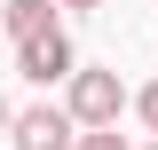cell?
Returning <instances> with one entry per match:
<instances>
[{
  "label": "cell",
  "mask_w": 158,
  "mask_h": 150,
  "mask_svg": "<svg viewBox=\"0 0 158 150\" xmlns=\"http://www.w3.org/2000/svg\"><path fill=\"white\" fill-rule=\"evenodd\" d=\"M56 8H103V0H56Z\"/></svg>",
  "instance_id": "cell-8"
},
{
  "label": "cell",
  "mask_w": 158,
  "mask_h": 150,
  "mask_svg": "<svg viewBox=\"0 0 158 150\" xmlns=\"http://www.w3.org/2000/svg\"><path fill=\"white\" fill-rule=\"evenodd\" d=\"M16 71L32 79V87H56V79H71V71H79V48H71V32H63V24H48V32L16 40Z\"/></svg>",
  "instance_id": "cell-2"
},
{
  "label": "cell",
  "mask_w": 158,
  "mask_h": 150,
  "mask_svg": "<svg viewBox=\"0 0 158 150\" xmlns=\"http://www.w3.org/2000/svg\"><path fill=\"white\" fill-rule=\"evenodd\" d=\"M142 150H158V142H142Z\"/></svg>",
  "instance_id": "cell-9"
},
{
  "label": "cell",
  "mask_w": 158,
  "mask_h": 150,
  "mask_svg": "<svg viewBox=\"0 0 158 150\" xmlns=\"http://www.w3.org/2000/svg\"><path fill=\"white\" fill-rule=\"evenodd\" d=\"M71 111H63V103H32V111H16L8 119V142L16 150H71Z\"/></svg>",
  "instance_id": "cell-3"
},
{
  "label": "cell",
  "mask_w": 158,
  "mask_h": 150,
  "mask_svg": "<svg viewBox=\"0 0 158 150\" xmlns=\"http://www.w3.org/2000/svg\"><path fill=\"white\" fill-rule=\"evenodd\" d=\"M63 111H71V127H118V111H127V87H118V71H95V63H79L71 79H63Z\"/></svg>",
  "instance_id": "cell-1"
},
{
  "label": "cell",
  "mask_w": 158,
  "mask_h": 150,
  "mask_svg": "<svg viewBox=\"0 0 158 150\" xmlns=\"http://www.w3.org/2000/svg\"><path fill=\"white\" fill-rule=\"evenodd\" d=\"M8 119H16V103H8V87H0V134H8Z\"/></svg>",
  "instance_id": "cell-7"
},
{
  "label": "cell",
  "mask_w": 158,
  "mask_h": 150,
  "mask_svg": "<svg viewBox=\"0 0 158 150\" xmlns=\"http://www.w3.org/2000/svg\"><path fill=\"white\" fill-rule=\"evenodd\" d=\"M0 24H8V40H32L56 24V0H0Z\"/></svg>",
  "instance_id": "cell-4"
},
{
  "label": "cell",
  "mask_w": 158,
  "mask_h": 150,
  "mask_svg": "<svg viewBox=\"0 0 158 150\" xmlns=\"http://www.w3.org/2000/svg\"><path fill=\"white\" fill-rule=\"evenodd\" d=\"M71 150H135V142H127L118 127H87V134H71Z\"/></svg>",
  "instance_id": "cell-5"
},
{
  "label": "cell",
  "mask_w": 158,
  "mask_h": 150,
  "mask_svg": "<svg viewBox=\"0 0 158 150\" xmlns=\"http://www.w3.org/2000/svg\"><path fill=\"white\" fill-rule=\"evenodd\" d=\"M127 103H135V119H142V127H150V142H158V79H150V87H142V95H127Z\"/></svg>",
  "instance_id": "cell-6"
}]
</instances>
